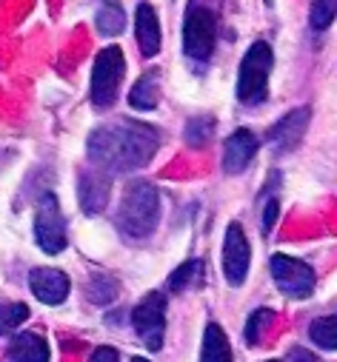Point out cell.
I'll return each instance as SVG.
<instances>
[{"mask_svg":"<svg viewBox=\"0 0 337 362\" xmlns=\"http://www.w3.org/2000/svg\"><path fill=\"white\" fill-rule=\"evenodd\" d=\"M154 151H157V132L135 120H118L101 126L89 137V160L106 177L143 168L154 157Z\"/></svg>","mask_w":337,"mask_h":362,"instance_id":"6da1fadb","label":"cell"},{"mask_svg":"<svg viewBox=\"0 0 337 362\" xmlns=\"http://www.w3.org/2000/svg\"><path fill=\"white\" fill-rule=\"evenodd\" d=\"M160 220V194L149 180H132L120 197L118 209V228L126 240L137 243L152 237Z\"/></svg>","mask_w":337,"mask_h":362,"instance_id":"7a4b0ae2","label":"cell"},{"mask_svg":"<svg viewBox=\"0 0 337 362\" xmlns=\"http://www.w3.org/2000/svg\"><path fill=\"white\" fill-rule=\"evenodd\" d=\"M275 66V54L269 43H251L237 74V100L246 106H258L269 92V71Z\"/></svg>","mask_w":337,"mask_h":362,"instance_id":"3957f363","label":"cell"},{"mask_svg":"<svg viewBox=\"0 0 337 362\" xmlns=\"http://www.w3.org/2000/svg\"><path fill=\"white\" fill-rule=\"evenodd\" d=\"M123 74H126V60H123V52L118 46H109L95 57V69H92V103H95V109L103 112L118 100Z\"/></svg>","mask_w":337,"mask_h":362,"instance_id":"277c9868","label":"cell"},{"mask_svg":"<svg viewBox=\"0 0 337 362\" xmlns=\"http://www.w3.org/2000/svg\"><path fill=\"white\" fill-rule=\"evenodd\" d=\"M215 12L203 4H189L186 18H183V49L192 60H209L215 49Z\"/></svg>","mask_w":337,"mask_h":362,"instance_id":"5b68a950","label":"cell"},{"mask_svg":"<svg viewBox=\"0 0 337 362\" xmlns=\"http://www.w3.org/2000/svg\"><path fill=\"white\" fill-rule=\"evenodd\" d=\"M35 240L40 251L46 254H60L66 248V220L60 214L57 197L52 192H43L35 206Z\"/></svg>","mask_w":337,"mask_h":362,"instance_id":"8992f818","label":"cell"},{"mask_svg":"<svg viewBox=\"0 0 337 362\" xmlns=\"http://www.w3.org/2000/svg\"><path fill=\"white\" fill-rule=\"evenodd\" d=\"M132 322H135V331H137L140 342L149 351H160L163 348V334H166V297L160 291H149L135 305Z\"/></svg>","mask_w":337,"mask_h":362,"instance_id":"52a82bcc","label":"cell"},{"mask_svg":"<svg viewBox=\"0 0 337 362\" xmlns=\"http://www.w3.org/2000/svg\"><path fill=\"white\" fill-rule=\"evenodd\" d=\"M272 277L278 283V288L286 294V297H295V300H303L314 291V271L295 259V257H286V254H275L272 257Z\"/></svg>","mask_w":337,"mask_h":362,"instance_id":"ba28073f","label":"cell"},{"mask_svg":"<svg viewBox=\"0 0 337 362\" xmlns=\"http://www.w3.org/2000/svg\"><path fill=\"white\" fill-rule=\"evenodd\" d=\"M223 274L229 286H243L249 274V240L240 228V223H232L226 228V243H223Z\"/></svg>","mask_w":337,"mask_h":362,"instance_id":"9c48e42d","label":"cell"},{"mask_svg":"<svg viewBox=\"0 0 337 362\" xmlns=\"http://www.w3.org/2000/svg\"><path fill=\"white\" fill-rule=\"evenodd\" d=\"M109 194H112V183L103 171H83L80 180H77V200H80V209L86 214H101L109 203Z\"/></svg>","mask_w":337,"mask_h":362,"instance_id":"30bf717a","label":"cell"},{"mask_svg":"<svg viewBox=\"0 0 337 362\" xmlns=\"http://www.w3.org/2000/svg\"><path fill=\"white\" fill-rule=\"evenodd\" d=\"M258 154V137L249 129L232 132V137L223 146V171L226 174H240L249 168V163Z\"/></svg>","mask_w":337,"mask_h":362,"instance_id":"8fae6325","label":"cell"},{"mask_svg":"<svg viewBox=\"0 0 337 362\" xmlns=\"http://www.w3.org/2000/svg\"><path fill=\"white\" fill-rule=\"evenodd\" d=\"M32 294L46 305H60L69 297V277L57 268H35L29 274Z\"/></svg>","mask_w":337,"mask_h":362,"instance_id":"7c38bea8","label":"cell"},{"mask_svg":"<svg viewBox=\"0 0 337 362\" xmlns=\"http://www.w3.org/2000/svg\"><path fill=\"white\" fill-rule=\"evenodd\" d=\"M309 117H312L309 109H295V112H289L286 117H280V120L269 129V143H272L278 151H292V148L300 143V137H303V132H306V126H309Z\"/></svg>","mask_w":337,"mask_h":362,"instance_id":"4fadbf2b","label":"cell"},{"mask_svg":"<svg viewBox=\"0 0 337 362\" xmlns=\"http://www.w3.org/2000/svg\"><path fill=\"white\" fill-rule=\"evenodd\" d=\"M49 342L40 334L23 331L15 334V339L9 342V362H49Z\"/></svg>","mask_w":337,"mask_h":362,"instance_id":"5bb4252c","label":"cell"},{"mask_svg":"<svg viewBox=\"0 0 337 362\" xmlns=\"http://www.w3.org/2000/svg\"><path fill=\"white\" fill-rule=\"evenodd\" d=\"M137 46L143 57H154L160 49V23L149 4L137 6Z\"/></svg>","mask_w":337,"mask_h":362,"instance_id":"9a60e30c","label":"cell"},{"mask_svg":"<svg viewBox=\"0 0 337 362\" xmlns=\"http://www.w3.org/2000/svg\"><path fill=\"white\" fill-rule=\"evenodd\" d=\"M160 100V71L157 69H149L129 92V103L132 109H140V112H152Z\"/></svg>","mask_w":337,"mask_h":362,"instance_id":"2e32d148","label":"cell"},{"mask_svg":"<svg viewBox=\"0 0 337 362\" xmlns=\"http://www.w3.org/2000/svg\"><path fill=\"white\" fill-rule=\"evenodd\" d=\"M232 345L223 334V328L217 322H209L206 325V334H203V354H200V362H232Z\"/></svg>","mask_w":337,"mask_h":362,"instance_id":"e0dca14e","label":"cell"},{"mask_svg":"<svg viewBox=\"0 0 337 362\" xmlns=\"http://www.w3.org/2000/svg\"><path fill=\"white\" fill-rule=\"evenodd\" d=\"M203 280H206V265H203V259H189V262H183L181 268H175L172 274H168V291H186V288H200L203 286Z\"/></svg>","mask_w":337,"mask_h":362,"instance_id":"ac0fdd59","label":"cell"},{"mask_svg":"<svg viewBox=\"0 0 337 362\" xmlns=\"http://www.w3.org/2000/svg\"><path fill=\"white\" fill-rule=\"evenodd\" d=\"M86 297H89L95 305H112V303L118 300V280H115L112 274H103V271H98V274L89 277Z\"/></svg>","mask_w":337,"mask_h":362,"instance_id":"d6986e66","label":"cell"},{"mask_svg":"<svg viewBox=\"0 0 337 362\" xmlns=\"http://www.w3.org/2000/svg\"><path fill=\"white\" fill-rule=\"evenodd\" d=\"M309 337L314 345H320L323 351H334L337 348V331H334V314H326V317H317L312 325H309Z\"/></svg>","mask_w":337,"mask_h":362,"instance_id":"ffe728a7","label":"cell"},{"mask_svg":"<svg viewBox=\"0 0 337 362\" xmlns=\"http://www.w3.org/2000/svg\"><path fill=\"white\" fill-rule=\"evenodd\" d=\"M275 320H278V314H275L272 308H258L255 314L249 317V322H246V342H249V345H261L263 337H266V328H269Z\"/></svg>","mask_w":337,"mask_h":362,"instance_id":"44dd1931","label":"cell"},{"mask_svg":"<svg viewBox=\"0 0 337 362\" xmlns=\"http://www.w3.org/2000/svg\"><path fill=\"white\" fill-rule=\"evenodd\" d=\"M98 32L103 37H112V35H120L123 23H126V15H123V6L120 4H106L101 12H98Z\"/></svg>","mask_w":337,"mask_h":362,"instance_id":"7402d4cb","label":"cell"},{"mask_svg":"<svg viewBox=\"0 0 337 362\" xmlns=\"http://www.w3.org/2000/svg\"><path fill=\"white\" fill-rule=\"evenodd\" d=\"M29 317V305L23 303H0V334H9L21 328Z\"/></svg>","mask_w":337,"mask_h":362,"instance_id":"603a6c76","label":"cell"},{"mask_svg":"<svg viewBox=\"0 0 337 362\" xmlns=\"http://www.w3.org/2000/svg\"><path fill=\"white\" fill-rule=\"evenodd\" d=\"M212 132H215V120L212 117H206V115L203 117H192L189 126H186V143L200 148V146H206L212 140Z\"/></svg>","mask_w":337,"mask_h":362,"instance_id":"cb8c5ba5","label":"cell"},{"mask_svg":"<svg viewBox=\"0 0 337 362\" xmlns=\"http://www.w3.org/2000/svg\"><path fill=\"white\" fill-rule=\"evenodd\" d=\"M331 18H334V4H331V0H326V4H314V6H312V29L323 32V29L331 23Z\"/></svg>","mask_w":337,"mask_h":362,"instance_id":"d4e9b609","label":"cell"},{"mask_svg":"<svg viewBox=\"0 0 337 362\" xmlns=\"http://www.w3.org/2000/svg\"><path fill=\"white\" fill-rule=\"evenodd\" d=\"M89 362H120V354L115 348H109V345H101V348L92 351Z\"/></svg>","mask_w":337,"mask_h":362,"instance_id":"484cf974","label":"cell"},{"mask_svg":"<svg viewBox=\"0 0 337 362\" xmlns=\"http://www.w3.org/2000/svg\"><path fill=\"white\" fill-rule=\"evenodd\" d=\"M278 211H280L278 197H272V200L266 203V211H263V231H272V226H275V220H278Z\"/></svg>","mask_w":337,"mask_h":362,"instance_id":"4316f807","label":"cell"},{"mask_svg":"<svg viewBox=\"0 0 337 362\" xmlns=\"http://www.w3.org/2000/svg\"><path fill=\"white\" fill-rule=\"evenodd\" d=\"M289 362H323L317 354L306 351V348H292L289 351Z\"/></svg>","mask_w":337,"mask_h":362,"instance_id":"83f0119b","label":"cell"},{"mask_svg":"<svg viewBox=\"0 0 337 362\" xmlns=\"http://www.w3.org/2000/svg\"><path fill=\"white\" fill-rule=\"evenodd\" d=\"M132 362H149V359H143V356H135V359H132Z\"/></svg>","mask_w":337,"mask_h":362,"instance_id":"f1b7e54d","label":"cell"},{"mask_svg":"<svg viewBox=\"0 0 337 362\" xmlns=\"http://www.w3.org/2000/svg\"><path fill=\"white\" fill-rule=\"evenodd\" d=\"M269 362H278V359H269Z\"/></svg>","mask_w":337,"mask_h":362,"instance_id":"f546056e","label":"cell"}]
</instances>
